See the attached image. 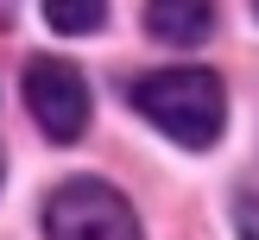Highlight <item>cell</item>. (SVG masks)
I'll return each mask as SVG.
<instances>
[{
  "label": "cell",
  "instance_id": "4",
  "mask_svg": "<svg viewBox=\"0 0 259 240\" xmlns=\"http://www.w3.org/2000/svg\"><path fill=\"white\" fill-rule=\"evenodd\" d=\"M146 25L164 44H202V38L215 32V7H202V0H152Z\"/></svg>",
  "mask_w": 259,
  "mask_h": 240
},
{
  "label": "cell",
  "instance_id": "5",
  "mask_svg": "<svg viewBox=\"0 0 259 240\" xmlns=\"http://www.w3.org/2000/svg\"><path fill=\"white\" fill-rule=\"evenodd\" d=\"M45 19L57 25V32H95V25L108 19V7H101V0H51Z\"/></svg>",
  "mask_w": 259,
  "mask_h": 240
},
{
  "label": "cell",
  "instance_id": "6",
  "mask_svg": "<svg viewBox=\"0 0 259 240\" xmlns=\"http://www.w3.org/2000/svg\"><path fill=\"white\" fill-rule=\"evenodd\" d=\"M240 221H247V240H259V202L240 196Z\"/></svg>",
  "mask_w": 259,
  "mask_h": 240
},
{
  "label": "cell",
  "instance_id": "3",
  "mask_svg": "<svg viewBox=\"0 0 259 240\" xmlns=\"http://www.w3.org/2000/svg\"><path fill=\"white\" fill-rule=\"evenodd\" d=\"M25 108L45 139L70 146L89 133V76L63 57H32L25 63Z\"/></svg>",
  "mask_w": 259,
  "mask_h": 240
},
{
  "label": "cell",
  "instance_id": "1",
  "mask_svg": "<svg viewBox=\"0 0 259 240\" xmlns=\"http://www.w3.org/2000/svg\"><path fill=\"white\" fill-rule=\"evenodd\" d=\"M133 108L158 133H171L177 146L209 152L222 120H228V88H222L215 70H152V76L133 82Z\"/></svg>",
  "mask_w": 259,
  "mask_h": 240
},
{
  "label": "cell",
  "instance_id": "2",
  "mask_svg": "<svg viewBox=\"0 0 259 240\" xmlns=\"http://www.w3.org/2000/svg\"><path fill=\"white\" fill-rule=\"evenodd\" d=\"M45 240H139V215L101 177H70L45 202Z\"/></svg>",
  "mask_w": 259,
  "mask_h": 240
}]
</instances>
